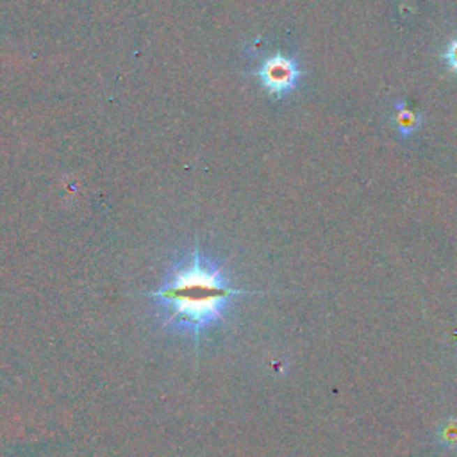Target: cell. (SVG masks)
<instances>
[{
  "label": "cell",
  "instance_id": "6da1fadb",
  "mask_svg": "<svg viewBox=\"0 0 457 457\" xmlns=\"http://www.w3.org/2000/svg\"><path fill=\"white\" fill-rule=\"evenodd\" d=\"M245 295L254 292L232 286L222 264L193 250L179 259L150 297L163 327L199 345L209 329L225 320L232 302Z\"/></svg>",
  "mask_w": 457,
  "mask_h": 457
},
{
  "label": "cell",
  "instance_id": "7a4b0ae2",
  "mask_svg": "<svg viewBox=\"0 0 457 457\" xmlns=\"http://www.w3.org/2000/svg\"><path fill=\"white\" fill-rule=\"evenodd\" d=\"M257 75L268 93H271L274 97H284L297 88L302 72L299 70V65L293 57L276 54L264 61V65L261 66Z\"/></svg>",
  "mask_w": 457,
  "mask_h": 457
},
{
  "label": "cell",
  "instance_id": "3957f363",
  "mask_svg": "<svg viewBox=\"0 0 457 457\" xmlns=\"http://www.w3.org/2000/svg\"><path fill=\"white\" fill-rule=\"evenodd\" d=\"M418 120L411 110H407L405 105H397V126L402 134H411L417 127Z\"/></svg>",
  "mask_w": 457,
  "mask_h": 457
},
{
  "label": "cell",
  "instance_id": "277c9868",
  "mask_svg": "<svg viewBox=\"0 0 457 457\" xmlns=\"http://www.w3.org/2000/svg\"><path fill=\"white\" fill-rule=\"evenodd\" d=\"M437 437L441 440V443L450 449H456L457 447V420H449L443 427H440V433H437Z\"/></svg>",
  "mask_w": 457,
  "mask_h": 457
},
{
  "label": "cell",
  "instance_id": "5b68a950",
  "mask_svg": "<svg viewBox=\"0 0 457 457\" xmlns=\"http://www.w3.org/2000/svg\"><path fill=\"white\" fill-rule=\"evenodd\" d=\"M445 61L449 68L452 70L454 73H457V38L450 41V45L445 50Z\"/></svg>",
  "mask_w": 457,
  "mask_h": 457
}]
</instances>
